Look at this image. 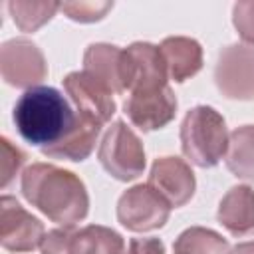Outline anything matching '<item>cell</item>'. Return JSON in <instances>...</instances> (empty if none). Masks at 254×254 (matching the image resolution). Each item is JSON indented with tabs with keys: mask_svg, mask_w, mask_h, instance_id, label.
I'll use <instances>...</instances> for the list:
<instances>
[{
	"mask_svg": "<svg viewBox=\"0 0 254 254\" xmlns=\"http://www.w3.org/2000/svg\"><path fill=\"white\" fill-rule=\"evenodd\" d=\"M22 194L52 222L73 226L89 210L85 185L71 171L50 163H34L22 173Z\"/></svg>",
	"mask_w": 254,
	"mask_h": 254,
	"instance_id": "obj_1",
	"label": "cell"
},
{
	"mask_svg": "<svg viewBox=\"0 0 254 254\" xmlns=\"http://www.w3.org/2000/svg\"><path fill=\"white\" fill-rule=\"evenodd\" d=\"M111 8H113V2H64L60 4V10L69 20L81 22V24L101 20Z\"/></svg>",
	"mask_w": 254,
	"mask_h": 254,
	"instance_id": "obj_20",
	"label": "cell"
},
{
	"mask_svg": "<svg viewBox=\"0 0 254 254\" xmlns=\"http://www.w3.org/2000/svg\"><path fill=\"white\" fill-rule=\"evenodd\" d=\"M224 159L234 177L254 183V125H244L230 133Z\"/></svg>",
	"mask_w": 254,
	"mask_h": 254,
	"instance_id": "obj_17",
	"label": "cell"
},
{
	"mask_svg": "<svg viewBox=\"0 0 254 254\" xmlns=\"http://www.w3.org/2000/svg\"><path fill=\"white\" fill-rule=\"evenodd\" d=\"M101 127H103V123H99L97 119L77 113V123L69 131V135L64 141H60L58 145H54L42 153L50 159H65V161H75V163L83 161L95 149Z\"/></svg>",
	"mask_w": 254,
	"mask_h": 254,
	"instance_id": "obj_15",
	"label": "cell"
},
{
	"mask_svg": "<svg viewBox=\"0 0 254 254\" xmlns=\"http://www.w3.org/2000/svg\"><path fill=\"white\" fill-rule=\"evenodd\" d=\"M0 157H2V163H0V185H2V189H8L10 183L16 179V175L20 173V169H22V165L26 161V155L18 147H14L10 143V139L2 137V155Z\"/></svg>",
	"mask_w": 254,
	"mask_h": 254,
	"instance_id": "obj_21",
	"label": "cell"
},
{
	"mask_svg": "<svg viewBox=\"0 0 254 254\" xmlns=\"http://www.w3.org/2000/svg\"><path fill=\"white\" fill-rule=\"evenodd\" d=\"M64 89L77 113L89 115L103 125L115 115L113 91L93 73L85 69L67 73L64 77Z\"/></svg>",
	"mask_w": 254,
	"mask_h": 254,
	"instance_id": "obj_10",
	"label": "cell"
},
{
	"mask_svg": "<svg viewBox=\"0 0 254 254\" xmlns=\"http://www.w3.org/2000/svg\"><path fill=\"white\" fill-rule=\"evenodd\" d=\"M125 254H165V244L159 238H133Z\"/></svg>",
	"mask_w": 254,
	"mask_h": 254,
	"instance_id": "obj_23",
	"label": "cell"
},
{
	"mask_svg": "<svg viewBox=\"0 0 254 254\" xmlns=\"http://www.w3.org/2000/svg\"><path fill=\"white\" fill-rule=\"evenodd\" d=\"M12 117L20 137L40 151L64 141L77 123V111L71 101L50 85L26 89L18 97Z\"/></svg>",
	"mask_w": 254,
	"mask_h": 254,
	"instance_id": "obj_2",
	"label": "cell"
},
{
	"mask_svg": "<svg viewBox=\"0 0 254 254\" xmlns=\"http://www.w3.org/2000/svg\"><path fill=\"white\" fill-rule=\"evenodd\" d=\"M232 22L238 30V36L254 46V0L248 2H236L232 8Z\"/></svg>",
	"mask_w": 254,
	"mask_h": 254,
	"instance_id": "obj_22",
	"label": "cell"
},
{
	"mask_svg": "<svg viewBox=\"0 0 254 254\" xmlns=\"http://www.w3.org/2000/svg\"><path fill=\"white\" fill-rule=\"evenodd\" d=\"M83 69L101 79L113 93L123 89V50L111 44H91L83 54Z\"/></svg>",
	"mask_w": 254,
	"mask_h": 254,
	"instance_id": "obj_16",
	"label": "cell"
},
{
	"mask_svg": "<svg viewBox=\"0 0 254 254\" xmlns=\"http://www.w3.org/2000/svg\"><path fill=\"white\" fill-rule=\"evenodd\" d=\"M40 250L42 254H125L127 246L119 232L101 224H87L46 232Z\"/></svg>",
	"mask_w": 254,
	"mask_h": 254,
	"instance_id": "obj_4",
	"label": "cell"
},
{
	"mask_svg": "<svg viewBox=\"0 0 254 254\" xmlns=\"http://www.w3.org/2000/svg\"><path fill=\"white\" fill-rule=\"evenodd\" d=\"M173 250H179L185 254H230V244L226 238H222L214 230L192 226L181 232Z\"/></svg>",
	"mask_w": 254,
	"mask_h": 254,
	"instance_id": "obj_18",
	"label": "cell"
},
{
	"mask_svg": "<svg viewBox=\"0 0 254 254\" xmlns=\"http://www.w3.org/2000/svg\"><path fill=\"white\" fill-rule=\"evenodd\" d=\"M230 133L226 129L224 117L208 107H192L181 125V149L185 157L196 167L208 169L220 163L228 151Z\"/></svg>",
	"mask_w": 254,
	"mask_h": 254,
	"instance_id": "obj_3",
	"label": "cell"
},
{
	"mask_svg": "<svg viewBox=\"0 0 254 254\" xmlns=\"http://www.w3.org/2000/svg\"><path fill=\"white\" fill-rule=\"evenodd\" d=\"M97 159L117 181H133L145 171L143 143L125 121H115L103 135Z\"/></svg>",
	"mask_w": 254,
	"mask_h": 254,
	"instance_id": "obj_5",
	"label": "cell"
},
{
	"mask_svg": "<svg viewBox=\"0 0 254 254\" xmlns=\"http://www.w3.org/2000/svg\"><path fill=\"white\" fill-rule=\"evenodd\" d=\"M214 81L228 99H254V46H226L218 56Z\"/></svg>",
	"mask_w": 254,
	"mask_h": 254,
	"instance_id": "obj_8",
	"label": "cell"
},
{
	"mask_svg": "<svg viewBox=\"0 0 254 254\" xmlns=\"http://www.w3.org/2000/svg\"><path fill=\"white\" fill-rule=\"evenodd\" d=\"M0 69L2 79L14 87H38L48 75V64L40 48L26 40L14 38L2 44L0 50Z\"/></svg>",
	"mask_w": 254,
	"mask_h": 254,
	"instance_id": "obj_7",
	"label": "cell"
},
{
	"mask_svg": "<svg viewBox=\"0 0 254 254\" xmlns=\"http://www.w3.org/2000/svg\"><path fill=\"white\" fill-rule=\"evenodd\" d=\"M125 115L141 131L165 127L177 113V97L169 85L129 93L123 103Z\"/></svg>",
	"mask_w": 254,
	"mask_h": 254,
	"instance_id": "obj_11",
	"label": "cell"
},
{
	"mask_svg": "<svg viewBox=\"0 0 254 254\" xmlns=\"http://www.w3.org/2000/svg\"><path fill=\"white\" fill-rule=\"evenodd\" d=\"M218 220L232 236L254 234V190L246 185L232 187L220 200Z\"/></svg>",
	"mask_w": 254,
	"mask_h": 254,
	"instance_id": "obj_14",
	"label": "cell"
},
{
	"mask_svg": "<svg viewBox=\"0 0 254 254\" xmlns=\"http://www.w3.org/2000/svg\"><path fill=\"white\" fill-rule=\"evenodd\" d=\"M230 254H254V240L236 244V246L230 250Z\"/></svg>",
	"mask_w": 254,
	"mask_h": 254,
	"instance_id": "obj_24",
	"label": "cell"
},
{
	"mask_svg": "<svg viewBox=\"0 0 254 254\" xmlns=\"http://www.w3.org/2000/svg\"><path fill=\"white\" fill-rule=\"evenodd\" d=\"M46 232L40 218L30 214L16 198H0V242L8 252H32L42 246Z\"/></svg>",
	"mask_w": 254,
	"mask_h": 254,
	"instance_id": "obj_9",
	"label": "cell"
},
{
	"mask_svg": "<svg viewBox=\"0 0 254 254\" xmlns=\"http://www.w3.org/2000/svg\"><path fill=\"white\" fill-rule=\"evenodd\" d=\"M153 189H157L173 208L185 206L194 194V173L190 167L177 157H161L153 163L151 175L147 181Z\"/></svg>",
	"mask_w": 254,
	"mask_h": 254,
	"instance_id": "obj_12",
	"label": "cell"
},
{
	"mask_svg": "<svg viewBox=\"0 0 254 254\" xmlns=\"http://www.w3.org/2000/svg\"><path fill=\"white\" fill-rule=\"evenodd\" d=\"M171 202L149 183L125 190L117 202V220L133 230L147 232L165 226L171 214Z\"/></svg>",
	"mask_w": 254,
	"mask_h": 254,
	"instance_id": "obj_6",
	"label": "cell"
},
{
	"mask_svg": "<svg viewBox=\"0 0 254 254\" xmlns=\"http://www.w3.org/2000/svg\"><path fill=\"white\" fill-rule=\"evenodd\" d=\"M14 24L22 32H36L60 10L58 2H30V0H12L8 2Z\"/></svg>",
	"mask_w": 254,
	"mask_h": 254,
	"instance_id": "obj_19",
	"label": "cell"
},
{
	"mask_svg": "<svg viewBox=\"0 0 254 254\" xmlns=\"http://www.w3.org/2000/svg\"><path fill=\"white\" fill-rule=\"evenodd\" d=\"M167 65L169 79L183 83L202 67V48L196 40L185 36L165 38L159 46Z\"/></svg>",
	"mask_w": 254,
	"mask_h": 254,
	"instance_id": "obj_13",
	"label": "cell"
}]
</instances>
